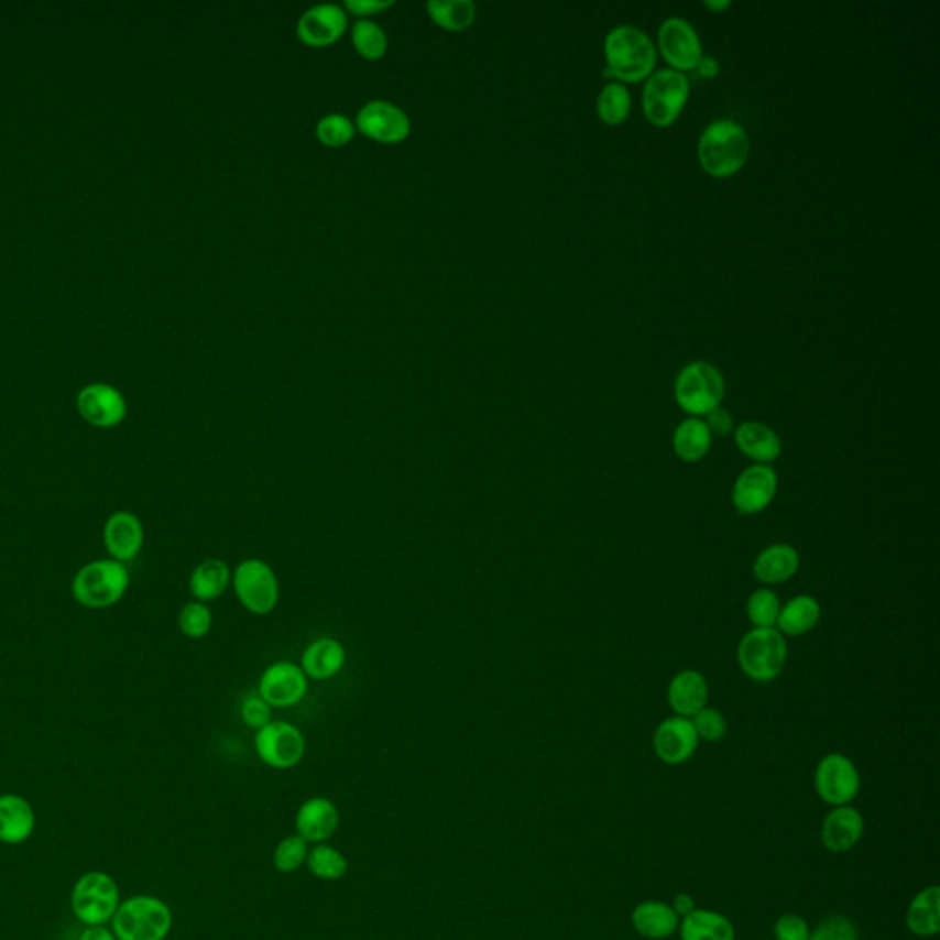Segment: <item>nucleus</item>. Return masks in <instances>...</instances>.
<instances>
[{"label":"nucleus","instance_id":"41","mask_svg":"<svg viewBox=\"0 0 940 940\" xmlns=\"http://www.w3.org/2000/svg\"><path fill=\"white\" fill-rule=\"evenodd\" d=\"M316 133L320 136L321 142L327 145H342L353 136V123L349 122L348 118L342 114H327L321 118L316 128Z\"/></svg>","mask_w":940,"mask_h":940},{"label":"nucleus","instance_id":"29","mask_svg":"<svg viewBox=\"0 0 940 940\" xmlns=\"http://www.w3.org/2000/svg\"><path fill=\"white\" fill-rule=\"evenodd\" d=\"M681 940H735L730 918L709 909H695L680 920Z\"/></svg>","mask_w":940,"mask_h":940},{"label":"nucleus","instance_id":"23","mask_svg":"<svg viewBox=\"0 0 940 940\" xmlns=\"http://www.w3.org/2000/svg\"><path fill=\"white\" fill-rule=\"evenodd\" d=\"M338 808L329 799L313 797L305 801L296 813V830L307 843L329 840L338 829Z\"/></svg>","mask_w":940,"mask_h":940},{"label":"nucleus","instance_id":"5","mask_svg":"<svg viewBox=\"0 0 940 940\" xmlns=\"http://www.w3.org/2000/svg\"><path fill=\"white\" fill-rule=\"evenodd\" d=\"M129 588V570L118 560H95L84 566L73 581V595L87 609H109Z\"/></svg>","mask_w":940,"mask_h":940},{"label":"nucleus","instance_id":"40","mask_svg":"<svg viewBox=\"0 0 940 940\" xmlns=\"http://www.w3.org/2000/svg\"><path fill=\"white\" fill-rule=\"evenodd\" d=\"M808 940H857V929L851 918L830 915L810 931Z\"/></svg>","mask_w":940,"mask_h":940},{"label":"nucleus","instance_id":"13","mask_svg":"<svg viewBox=\"0 0 940 940\" xmlns=\"http://www.w3.org/2000/svg\"><path fill=\"white\" fill-rule=\"evenodd\" d=\"M258 695L271 708H291L307 695V676L302 667L291 662L269 665L260 678Z\"/></svg>","mask_w":940,"mask_h":940},{"label":"nucleus","instance_id":"2","mask_svg":"<svg viewBox=\"0 0 940 940\" xmlns=\"http://www.w3.org/2000/svg\"><path fill=\"white\" fill-rule=\"evenodd\" d=\"M747 156L750 139L744 128L733 120L709 123L698 142L700 164L713 177H730L746 164Z\"/></svg>","mask_w":940,"mask_h":940},{"label":"nucleus","instance_id":"37","mask_svg":"<svg viewBox=\"0 0 940 940\" xmlns=\"http://www.w3.org/2000/svg\"><path fill=\"white\" fill-rule=\"evenodd\" d=\"M353 43L357 51L368 59H379L386 52V34L379 24L360 19L353 26Z\"/></svg>","mask_w":940,"mask_h":940},{"label":"nucleus","instance_id":"25","mask_svg":"<svg viewBox=\"0 0 940 940\" xmlns=\"http://www.w3.org/2000/svg\"><path fill=\"white\" fill-rule=\"evenodd\" d=\"M35 829L34 808L15 794L0 796V841L19 845L29 840Z\"/></svg>","mask_w":940,"mask_h":940},{"label":"nucleus","instance_id":"42","mask_svg":"<svg viewBox=\"0 0 940 940\" xmlns=\"http://www.w3.org/2000/svg\"><path fill=\"white\" fill-rule=\"evenodd\" d=\"M691 722L697 730L698 739H703V741L719 742L728 733V722H725L724 714L713 708H703L700 713L692 717Z\"/></svg>","mask_w":940,"mask_h":940},{"label":"nucleus","instance_id":"10","mask_svg":"<svg viewBox=\"0 0 940 940\" xmlns=\"http://www.w3.org/2000/svg\"><path fill=\"white\" fill-rule=\"evenodd\" d=\"M813 786L821 801L832 807H843L856 799L862 779L851 758L843 753H829L818 763Z\"/></svg>","mask_w":940,"mask_h":940},{"label":"nucleus","instance_id":"36","mask_svg":"<svg viewBox=\"0 0 940 940\" xmlns=\"http://www.w3.org/2000/svg\"><path fill=\"white\" fill-rule=\"evenodd\" d=\"M307 865L310 873L321 879H338L348 873V860L342 852L327 845L315 846L307 856Z\"/></svg>","mask_w":940,"mask_h":940},{"label":"nucleus","instance_id":"16","mask_svg":"<svg viewBox=\"0 0 940 940\" xmlns=\"http://www.w3.org/2000/svg\"><path fill=\"white\" fill-rule=\"evenodd\" d=\"M78 409L89 425L111 428L122 423L128 414V404L117 387L96 382L79 392Z\"/></svg>","mask_w":940,"mask_h":940},{"label":"nucleus","instance_id":"38","mask_svg":"<svg viewBox=\"0 0 940 940\" xmlns=\"http://www.w3.org/2000/svg\"><path fill=\"white\" fill-rule=\"evenodd\" d=\"M307 856H309L307 841L299 838L298 834L288 835L285 840L280 841V845L274 851V867L280 873H294L307 862Z\"/></svg>","mask_w":940,"mask_h":940},{"label":"nucleus","instance_id":"18","mask_svg":"<svg viewBox=\"0 0 940 940\" xmlns=\"http://www.w3.org/2000/svg\"><path fill=\"white\" fill-rule=\"evenodd\" d=\"M362 133L381 142H397L409 131V120L403 109L390 101H370L360 109L357 117Z\"/></svg>","mask_w":940,"mask_h":940},{"label":"nucleus","instance_id":"50","mask_svg":"<svg viewBox=\"0 0 940 940\" xmlns=\"http://www.w3.org/2000/svg\"><path fill=\"white\" fill-rule=\"evenodd\" d=\"M703 7L709 8V10H713V12H724L725 8L731 7L730 0H708V2H703Z\"/></svg>","mask_w":940,"mask_h":940},{"label":"nucleus","instance_id":"17","mask_svg":"<svg viewBox=\"0 0 940 940\" xmlns=\"http://www.w3.org/2000/svg\"><path fill=\"white\" fill-rule=\"evenodd\" d=\"M103 544L112 560L129 562L136 559L144 546V526L139 516L120 511L106 522Z\"/></svg>","mask_w":940,"mask_h":940},{"label":"nucleus","instance_id":"8","mask_svg":"<svg viewBox=\"0 0 940 940\" xmlns=\"http://www.w3.org/2000/svg\"><path fill=\"white\" fill-rule=\"evenodd\" d=\"M70 904L79 922L103 926L112 920L120 906V889L109 874L90 871L74 885Z\"/></svg>","mask_w":940,"mask_h":940},{"label":"nucleus","instance_id":"45","mask_svg":"<svg viewBox=\"0 0 940 940\" xmlns=\"http://www.w3.org/2000/svg\"><path fill=\"white\" fill-rule=\"evenodd\" d=\"M706 425H708L709 431H711V436H720L725 437L733 434L735 430V425H733V417H731L730 412L724 408H714L713 412H709L706 415V420H703Z\"/></svg>","mask_w":940,"mask_h":940},{"label":"nucleus","instance_id":"31","mask_svg":"<svg viewBox=\"0 0 940 940\" xmlns=\"http://www.w3.org/2000/svg\"><path fill=\"white\" fill-rule=\"evenodd\" d=\"M713 445V436L703 419L689 417L676 426L673 434V448L684 463H698L708 456Z\"/></svg>","mask_w":940,"mask_h":940},{"label":"nucleus","instance_id":"30","mask_svg":"<svg viewBox=\"0 0 940 940\" xmlns=\"http://www.w3.org/2000/svg\"><path fill=\"white\" fill-rule=\"evenodd\" d=\"M906 926L917 937H933L940 931V889L929 885L907 907Z\"/></svg>","mask_w":940,"mask_h":940},{"label":"nucleus","instance_id":"1","mask_svg":"<svg viewBox=\"0 0 940 940\" xmlns=\"http://www.w3.org/2000/svg\"><path fill=\"white\" fill-rule=\"evenodd\" d=\"M604 54L609 67L606 78L623 81H642L653 74L656 65V46L643 30L636 26H615L604 40Z\"/></svg>","mask_w":940,"mask_h":940},{"label":"nucleus","instance_id":"6","mask_svg":"<svg viewBox=\"0 0 940 940\" xmlns=\"http://www.w3.org/2000/svg\"><path fill=\"white\" fill-rule=\"evenodd\" d=\"M725 382L719 368L697 360L681 368L676 376L675 397L680 408L691 417L708 415L719 408L724 398Z\"/></svg>","mask_w":940,"mask_h":940},{"label":"nucleus","instance_id":"39","mask_svg":"<svg viewBox=\"0 0 940 940\" xmlns=\"http://www.w3.org/2000/svg\"><path fill=\"white\" fill-rule=\"evenodd\" d=\"M211 623H214V617H211L210 609L200 601L184 604L181 614H178V629L184 636L192 637V640L205 637L211 631Z\"/></svg>","mask_w":940,"mask_h":940},{"label":"nucleus","instance_id":"43","mask_svg":"<svg viewBox=\"0 0 940 940\" xmlns=\"http://www.w3.org/2000/svg\"><path fill=\"white\" fill-rule=\"evenodd\" d=\"M775 940H808L810 939V928L805 918L794 912L783 915L774 926Z\"/></svg>","mask_w":940,"mask_h":940},{"label":"nucleus","instance_id":"4","mask_svg":"<svg viewBox=\"0 0 940 940\" xmlns=\"http://www.w3.org/2000/svg\"><path fill=\"white\" fill-rule=\"evenodd\" d=\"M736 658L750 680L768 684L785 669L788 643L777 629H752L742 636Z\"/></svg>","mask_w":940,"mask_h":940},{"label":"nucleus","instance_id":"49","mask_svg":"<svg viewBox=\"0 0 940 940\" xmlns=\"http://www.w3.org/2000/svg\"><path fill=\"white\" fill-rule=\"evenodd\" d=\"M697 68L703 78H714L719 74V63L714 62L713 57L702 56V59L698 62Z\"/></svg>","mask_w":940,"mask_h":940},{"label":"nucleus","instance_id":"15","mask_svg":"<svg viewBox=\"0 0 940 940\" xmlns=\"http://www.w3.org/2000/svg\"><path fill=\"white\" fill-rule=\"evenodd\" d=\"M697 730L691 719L670 717L654 731L653 746L656 757L669 766H680L691 761L698 750Z\"/></svg>","mask_w":940,"mask_h":940},{"label":"nucleus","instance_id":"33","mask_svg":"<svg viewBox=\"0 0 940 940\" xmlns=\"http://www.w3.org/2000/svg\"><path fill=\"white\" fill-rule=\"evenodd\" d=\"M428 10L431 19L448 30L467 29L477 13L472 0H430Z\"/></svg>","mask_w":940,"mask_h":940},{"label":"nucleus","instance_id":"46","mask_svg":"<svg viewBox=\"0 0 940 940\" xmlns=\"http://www.w3.org/2000/svg\"><path fill=\"white\" fill-rule=\"evenodd\" d=\"M393 0H348L346 7L357 15H368V13L379 12L384 8L392 7Z\"/></svg>","mask_w":940,"mask_h":940},{"label":"nucleus","instance_id":"20","mask_svg":"<svg viewBox=\"0 0 940 940\" xmlns=\"http://www.w3.org/2000/svg\"><path fill=\"white\" fill-rule=\"evenodd\" d=\"M667 700L676 717L692 719L703 708H708L709 684L702 673L686 669L670 680Z\"/></svg>","mask_w":940,"mask_h":940},{"label":"nucleus","instance_id":"47","mask_svg":"<svg viewBox=\"0 0 940 940\" xmlns=\"http://www.w3.org/2000/svg\"><path fill=\"white\" fill-rule=\"evenodd\" d=\"M670 907L675 909L676 915L678 917H687L689 912L695 911L697 909V904L692 900L691 896L686 895V893H681V895H676L675 900L670 904Z\"/></svg>","mask_w":940,"mask_h":940},{"label":"nucleus","instance_id":"28","mask_svg":"<svg viewBox=\"0 0 940 940\" xmlns=\"http://www.w3.org/2000/svg\"><path fill=\"white\" fill-rule=\"evenodd\" d=\"M821 620V604L812 595H797L780 606L775 629L783 636L799 637L812 632Z\"/></svg>","mask_w":940,"mask_h":940},{"label":"nucleus","instance_id":"26","mask_svg":"<svg viewBox=\"0 0 940 940\" xmlns=\"http://www.w3.org/2000/svg\"><path fill=\"white\" fill-rule=\"evenodd\" d=\"M346 665V648L335 637H320L310 643L302 654V670L307 678L329 680Z\"/></svg>","mask_w":940,"mask_h":940},{"label":"nucleus","instance_id":"11","mask_svg":"<svg viewBox=\"0 0 940 940\" xmlns=\"http://www.w3.org/2000/svg\"><path fill=\"white\" fill-rule=\"evenodd\" d=\"M254 744L258 757L271 768H294L305 755L302 731L283 720H272L255 731Z\"/></svg>","mask_w":940,"mask_h":940},{"label":"nucleus","instance_id":"35","mask_svg":"<svg viewBox=\"0 0 940 940\" xmlns=\"http://www.w3.org/2000/svg\"><path fill=\"white\" fill-rule=\"evenodd\" d=\"M780 599L769 588H758L746 603L747 620L753 629H775L780 614Z\"/></svg>","mask_w":940,"mask_h":940},{"label":"nucleus","instance_id":"14","mask_svg":"<svg viewBox=\"0 0 940 940\" xmlns=\"http://www.w3.org/2000/svg\"><path fill=\"white\" fill-rule=\"evenodd\" d=\"M659 51L675 70L697 68L702 59V43L697 30L686 19L670 18L664 21L658 32Z\"/></svg>","mask_w":940,"mask_h":940},{"label":"nucleus","instance_id":"7","mask_svg":"<svg viewBox=\"0 0 940 940\" xmlns=\"http://www.w3.org/2000/svg\"><path fill=\"white\" fill-rule=\"evenodd\" d=\"M689 98V79L675 68L651 74L643 87L645 117L659 128H667L680 117Z\"/></svg>","mask_w":940,"mask_h":940},{"label":"nucleus","instance_id":"32","mask_svg":"<svg viewBox=\"0 0 940 940\" xmlns=\"http://www.w3.org/2000/svg\"><path fill=\"white\" fill-rule=\"evenodd\" d=\"M232 582V571L221 559H208L200 562L189 577V590L200 603L214 601L227 592Z\"/></svg>","mask_w":940,"mask_h":940},{"label":"nucleus","instance_id":"34","mask_svg":"<svg viewBox=\"0 0 940 940\" xmlns=\"http://www.w3.org/2000/svg\"><path fill=\"white\" fill-rule=\"evenodd\" d=\"M631 92L620 81L606 85L598 98L599 118L609 125H620L625 122L631 112Z\"/></svg>","mask_w":940,"mask_h":940},{"label":"nucleus","instance_id":"3","mask_svg":"<svg viewBox=\"0 0 940 940\" xmlns=\"http://www.w3.org/2000/svg\"><path fill=\"white\" fill-rule=\"evenodd\" d=\"M172 923V911L164 901L139 895L118 906L112 917V933L118 940H164Z\"/></svg>","mask_w":940,"mask_h":940},{"label":"nucleus","instance_id":"22","mask_svg":"<svg viewBox=\"0 0 940 940\" xmlns=\"http://www.w3.org/2000/svg\"><path fill=\"white\" fill-rule=\"evenodd\" d=\"M801 566V557L790 544H774L764 548L753 562V576L761 584L777 587L796 577Z\"/></svg>","mask_w":940,"mask_h":940},{"label":"nucleus","instance_id":"19","mask_svg":"<svg viewBox=\"0 0 940 940\" xmlns=\"http://www.w3.org/2000/svg\"><path fill=\"white\" fill-rule=\"evenodd\" d=\"M865 821L860 810L843 805L830 810L821 827V841L830 852H846L862 840Z\"/></svg>","mask_w":940,"mask_h":940},{"label":"nucleus","instance_id":"12","mask_svg":"<svg viewBox=\"0 0 940 940\" xmlns=\"http://www.w3.org/2000/svg\"><path fill=\"white\" fill-rule=\"evenodd\" d=\"M779 491V478L772 464L753 463L742 470L731 491V504L741 515L753 516L768 510Z\"/></svg>","mask_w":940,"mask_h":940},{"label":"nucleus","instance_id":"9","mask_svg":"<svg viewBox=\"0 0 940 940\" xmlns=\"http://www.w3.org/2000/svg\"><path fill=\"white\" fill-rule=\"evenodd\" d=\"M233 590L239 603L250 614L269 615L280 601V582L271 565L265 560L247 559L239 562L232 573Z\"/></svg>","mask_w":940,"mask_h":940},{"label":"nucleus","instance_id":"27","mask_svg":"<svg viewBox=\"0 0 940 940\" xmlns=\"http://www.w3.org/2000/svg\"><path fill=\"white\" fill-rule=\"evenodd\" d=\"M632 926L637 933L651 940L669 939L680 928V917L665 901L647 900L632 911Z\"/></svg>","mask_w":940,"mask_h":940},{"label":"nucleus","instance_id":"24","mask_svg":"<svg viewBox=\"0 0 940 940\" xmlns=\"http://www.w3.org/2000/svg\"><path fill=\"white\" fill-rule=\"evenodd\" d=\"M735 442L739 450L757 464L774 463L783 452L780 437L758 420H746L736 426Z\"/></svg>","mask_w":940,"mask_h":940},{"label":"nucleus","instance_id":"21","mask_svg":"<svg viewBox=\"0 0 940 940\" xmlns=\"http://www.w3.org/2000/svg\"><path fill=\"white\" fill-rule=\"evenodd\" d=\"M346 30V13L338 4H318L302 15L298 34L307 45L324 46L338 40Z\"/></svg>","mask_w":940,"mask_h":940},{"label":"nucleus","instance_id":"48","mask_svg":"<svg viewBox=\"0 0 940 940\" xmlns=\"http://www.w3.org/2000/svg\"><path fill=\"white\" fill-rule=\"evenodd\" d=\"M79 940H118L117 934L103 928V926H89L85 929Z\"/></svg>","mask_w":940,"mask_h":940},{"label":"nucleus","instance_id":"44","mask_svg":"<svg viewBox=\"0 0 940 940\" xmlns=\"http://www.w3.org/2000/svg\"><path fill=\"white\" fill-rule=\"evenodd\" d=\"M271 709V706L260 695L258 697H249L244 700L243 708H241V717H243L244 724L258 731L261 728H265L269 722H272Z\"/></svg>","mask_w":940,"mask_h":940}]
</instances>
